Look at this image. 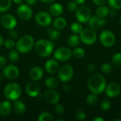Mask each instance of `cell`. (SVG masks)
<instances>
[{
    "label": "cell",
    "instance_id": "cell-1",
    "mask_svg": "<svg viewBox=\"0 0 121 121\" xmlns=\"http://www.w3.org/2000/svg\"><path fill=\"white\" fill-rule=\"evenodd\" d=\"M87 86L91 93L97 95L102 94L106 86V79L101 74H92L87 81Z\"/></svg>",
    "mask_w": 121,
    "mask_h": 121
},
{
    "label": "cell",
    "instance_id": "cell-2",
    "mask_svg": "<svg viewBox=\"0 0 121 121\" xmlns=\"http://www.w3.org/2000/svg\"><path fill=\"white\" fill-rule=\"evenodd\" d=\"M35 51L40 57H49L54 50V45L52 42L46 39L38 40L35 43Z\"/></svg>",
    "mask_w": 121,
    "mask_h": 121
},
{
    "label": "cell",
    "instance_id": "cell-3",
    "mask_svg": "<svg viewBox=\"0 0 121 121\" xmlns=\"http://www.w3.org/2000/svg\"><path fill=\"white\" fill-rule=\"evenodd\" d=\"M4 95L8 100L15 101L18 100L21 95V88L16 83H9L4 87Z\"/></svg>",
    "mask_w": 121,
    "mask_h": 121
},
{
    "label": "cell",
    "instance_id": "cell-4",
    "mask_svg": "<svg viewBox=\"0 0 121 121\" xmlns=\"http://www.w3.org/2000/svg\"><path fill=\"white\" fill-rule=\"evenodd\" d=\"M34 46V39L30 35H25L18 39L16 44L17 50L23 54L30 52Z\"/></svg>",
    "mask_w": 121,
    "mask_h": 121
},
{
    "label": "cell",
    "instance_id": "cell-5",
    "mask_svg": "<svg viewBox=\"0 0 121 121\" xmlns=\"http://www.w3.org/2000/svg\"><path fill=\"white\" fill-rule=\"evenodd\" d=\"M79 38L81 41L87 45L94 44L97 40V33L95 30L89 28H85L79 33Z\"/></svg>",
    "mask_w": 121,
    "mask_h": 121
},
{
    "label": "cell",
    "instance_id": "cell-6",
    "mask_svg": "<svg viewBox=\"0 0 121 121\" xmlns=\"http://www.w3.org/2000/svg\"><path fill=\"white\" fill-rule=\"evenodd\" d=\"M91 17V9L85 5L82 4L76 10V18L77 21L81 23H88Z\"/></svg>",
    "mask_w": 121,
    "mask_h": 121
},
{
    "label": "cell",
    "instance_id": "cell-7",
    "mask_svg": "<svg viewBox=\"0 0 121 121\" xmlns=\"http://www.w3.org/2000/svg\"><path fill=\"white\" fill-rule=\"evenodd\" d=\"M116 40L114 33L109 30H103L99 35V40L101 45L106 48L113 47L116 43Z\"/></svg>",
    "mask_w": 121,
    "mask_h": 121
},
{
    "label": "cell",
    "instance_id": "cell-8",
    "mask_svg": "<svg viewBox=\"0 0 121 121\" xmlns=\"http://www.w3.org/2000/svg\"><path fill=\"white\" fill-rule=\"evenodd\" d=\"M57 72L60 80L66 83L72 79L74 75V69L69 65H65L59 69Z\"/></svg>",
    "mask_w": 121,
    "mask_h": 121
},
{
    "label": "cell",
    "instance_id": "cell-9",
    "mask_svg": "<svg viewBox=\"0 0 121 121\" xmlns=\"http://www.w3.org/2000/svg\"><path fill=\"white\" fill-rule=\"evenodd\" d=\"M72 57V51L66 47L58 48L54 53V57L56 60L60 62H66Z\"/></svg>",
    "mask_w": 121,
    "mask_h": 121
},
{
    "label": "cell",
    "instance_id": "cell-10",
    "mask_svg": "<svg viewBox=\"0 0 121 121\" xmlns=\"http://www.w3.org/2000/svg\"><path fill=\"white\" fill-rule=\"evenodd\" d=\"M0 23H1V25L7 30L13 29L16 26V24H17L16 18L13 15L9 14V13H6L1 17Z\"/></svg>",
    "mask_w": 121,
    "mask_h": 121
},
{
    "label": "cell",
    "instance_id": "cell-11",
    "mask_svg": "<svg viewBox=\"0 0 121 121\" xmlns=\"http://www.w3.org/2000/svg\"><path fill=\"white\" fill-rule=\"evenodd\" d=\"M17 14L21 19L28 21L33 16V10L28 4H21L17 9Z\"/></svg>",
    "mask_w": 121,
    "mask_h": 121
},
{
    "label": "cell",
    "instance_id": "cell-12",
    "mask_svg": "<svg viewBox=\"0 0 121 121\" xmlns=\"http://www.w3.org/2000/svg\"><path fill=\"white\" fill-rule=\"evenodd\" d=\"M105 92L106 96L109 98L117 97L121 92V85L117 82H111L106 84Z\"/></svg>",
    "mask_w": 121,
    "mask_h": 121
},
{
    "label": "cell",
    "instance_id": "cell-13",
    "mask_svg": "<svg viewBox=\"0 0 121 121\" xmlns=\"http://www.w3.org/2000/svg\"><path fill=\"white\" fill-rule=\"evenodd\" d=\"M35 22L40 26H48L52 22V17L50 13L45 11H40L35 16Z\"/></svg>",
    "mask_w": 121,
    "mask_h": 121
},
{
    "label": "cell",
    "instance_id": "cell-14",
    "mask_svg": "<svg viewBox=\"0 0 121 121\" xmlns=\"http://www.w3.org/2000/svg\"><path fill=\"white\" fill-rule=\"evenodd\" d=\"M3 75L9 79H14L19 75V69L13 65H7L3 69Z\"/></svg>",
    "mask_w": 121,
    "mask_h": 121
},
{
    "label": "cell",
    "instance_id": "cell-15",
    "mask_svg": "<svg viewBox=\"0 0 121 121\" xmlns=\"http://www.w3.org/2000/svg\"><path fill=\"white\" fill-rule=\"evenodd\" d=\"M45 101L50 104H57L60 101L59 94L54 89H50L44 92L43 94Z\"/></svg>",
    "mask_w": 121,
    "mask_h": 121
},
{
    "label": "cell",
    "instance_id": "cell-16",
    "mask_svg": "<svg viewBox=\"0 0 121 121\" xmlns=\"http://www.w3.org/2000/svg\"><path fill=\"white\" fill-rule=\"evenodd\" d=\"M40 91V85L35 81L32 80V82H29L26 86V92L30 97L37 96L39 94Z\"/></svg>",
    "mask_w": 121,
    "mask_h": 121
},
{
    "label": "cell",
    "instance_id": "cell-17",
    "mask_svg": "<svg viewBox=\"0 0 121 121\" xmlns=\"http://www.w3.org/2000/svg\"><path fill=\"white\" fill-rule=\"evenodd\" d=\"M89 28L94 30H98L106 24V20L103 18H99L97 16H91L88 21Z\"/></svg>",
    "mask_w": 121,
    "mask_h": 121
},
{
    "label": "cell",
    "instance_id": "cell-18",
    "mask_svg": "<svg viewBox=\"0 0 121 121\" xmlns=\"http://www.w3.org/2000/svg\"><path fill=\"white\" fill-rule=\"evenodd\" d=\"M45 69L47 72L51 74L57 73L59 70V64L56 60H48L45 64Z\"/></svg>",
    "mask_w": 121,
    "mask_h": 121
},
{
    "label": "cell",
    "instance_id": "cell-19",
    "mask_svg": "<svg viewBox=\"0 0 121 121\" xmlns=\"http://www.w3.org/2000/svg\"><path fill=\"white\" fill-rule=\"evenodd\" d=\"M43 76V70L40 67H33L29 72V77L33 81H38Z\"/></svg>",
    "mask_w": 121,
    "mask_h": 121
},
{
    "label": "cell",
    "instance_id": "cell-20",
    "mask_svg": "<svg viewBox=\"0 0 121 121\" xmlns=\"http://www.w3.org/2000/svg\"><path fill=\"white\" fill-rule=\"evenodd\" d=\"M11 112V105L9 101H4L0 103V116L6 117Z\"/></svg>",
    "mask_w": 121,
    "mask_h": 121
},
{
    "label": "cell",
    "instance_id": "cell-21",
    "mask_svg": "<svg viewBox=\"0 0 121 121\" xmlns=\"http://www.w3.org/2000/svg\"><path fill=\"white\" fill-rule=\"evenodd\" d=\"M49 11L50 13L54 16H60V15L62 14L64 11V8L62 4L58 3H55L50 6Z\"/></svg>",
    "mask_w": 121,
    "mask_h": 121
},
{
    "label": "cell",
    "instance_id": "cell-22",
    "mask_svg": "<svg viewBox=\"0 0 121 121\" xmlns=\"http://www.w3.org/2000/svg\"><path fill=\"white\" fill-rule=\"evenodd\" d=\"M13 108L15 113L18 115L23 114L26 111V107L23 102L21 101H15V103L13 105Z\"/></svg>",
    "mask_w": 121,
    "mask_h": 121
},
{
    "label": "cell",
    "instance_id": "cell-23",
    "mask_svg": "<svg viewBox=\"0 0 121 121\" xmlns=\"http://www.w3.org/2000/svg\"><path fill=\"white\" fill-rule=\"evenodd\" d=\"M67 26V21L64 17L59 16L55 19L53 21V26L57 30H62Z\"/></svg>",
    "mask_w": 121,
    "mask_h": 121
},
{
    "label": "cell",
    "instance_id": "cell-24",
    "mask_svg": "<svg viewBox=\"0 0 121 121\" xmlns=\"http://www.w3.org/2000/svg\"><path fill=\"white\" fill-rule=\"evenodd\" d=\"M109 7L108 6H106V5L104 6H99V8L96 9V16L99 18H105L106 16H108V12H109Z\"/></svg>",
    "mask_w": 121,
    "mask_h": 121
},
{
    "label": "cell",
    "instance_id": "cell-25",
    "mask_svg": "<svg viewBox=\"0 0 121 121\" xmlns=\"http://www.w3.org/2000/svg\"><path fill=\"white\" fill-rule=\"evenodd\" d=\"M80 41H81V40H80L79 36L77 35V34H74V35H70V36L68 38L67 43H68V45H69L70 47H72V48H75V47H77V46L79 45Z\"/></svg>",
    "mask_w": 121,
    "mask_h": 121
},
{
    "label": "cell",
    "instance_id": "cell-26",
    "mask_svg": "<svg viewBox=\"0 0 121 121\" xmlns=\"http://www.w3.org/2000/svg\"><path fill=\"white\" fill-rule=\"evenodd\" d=\"M45 84L48 88L54 89L57 88V86H58V81L54 77H49L45 79Z\"/></svg>",
    "mask_w": 121,
    "mask_h": 121
},
{
    "label": "cell",
    "instance_id": "cell-27",
    "mask_svg": "<svg viewBox=\"0 0 121 121\" xmlns=\"http://www.w3.org/2000/svg\"><path fill=\"white\" fill-rule=\"evenodd\" d=\"M48 34L50 37V38L52 40H57L60 38V32L56 29V28H49L48 29Z\"/></svg>",
    "mask_w": 121,
    "mask_h": 121
},
{
    "label": "cell",
    "instance_id": "cell-28",
    "mask_svg": "<svg viewBox=\"0 0 121 121\" xmlns=\"http://www.w3.org/2000/svg\"><path fill=\"white\" fill-rule=\"evenodd\" d=\"M11 6V0H0V13L7 11Z\"/></svg>",
    "mask_w": 121,
    "mask_h": 121
},
{
    "label": "cell",
    "instance_id": "cell-29",
    "mask_svg": "<svg viewBox=\"0 0 121 121\" xmlns=\"http://www.w3.org/2000/svg\"><path fill=\"white\" fill-rule=\"evenodd\" d=\"M101 72L105 74H111L113 72V65L108 62L103 63L101 67Z\"/></svg>",
    "mask_w": 121,
    "mask_h": 121
},
{
    "label": "cell",
    "instance_id": "cell-30",
    "mask_svg": "<svg viewBox=\"0 0 121 121\" xmlns=\"http://www.w3.org/2000/svg\"><path fill=\"white\" fill-rule=\"evenodd\" d=\"M86 101L89 106H94L98 101V95L94 93L89 94L86 98Z\"/></svg>",
    "mask_w": 121,
    "mask_h": 121
},
{
    "label": "cell",
    "instance_id": "cell-31",
    "mask_svg": "<svg viewBox=\"0 0 121 121\" xmlns=\"http://www.w3.org/2000/svg\"><path fill=\"white\" fill-rule=\"evenodd\" d=\"M70 29L74 34H79L82 32V30H83V27H82V25L81 24V23L74 22L71 25Z\"/></svg>",
    "mask_w": 121,
    "mask_h": 121
},
{
    "label": "cell",
    "instance_id": "cell-32",
    "mask_svg": "<svg viewBox=\"0 0 121 121\" xmlns=\"http://www.w3.org/2000/svg\"><path fill=\"white\" fill-rule=\"evenodd\" d=\"M38 121H53L54 118L52 115L48 112H43L40 113L38 118Z\"/></svg>",
    "mask_w": 121,
    "mask_h": 121
},
{
    "label": "cell",
    "instance_id": "cell-33",
    "mask_svg": "<svg viewBox=\"0 0 121 121\" xmlns=\"http://www.w3.org/2000/svg\"><path fill=\"white\" fill-rule=\"evenodd\" d=\"M85 55V50L82 48H76L72 51V56L76 59H81Z\"/></svg>",
    "mask_w": 121,
    "mask_h": 121
},
{
    "label": "cell",
    "instance_id": "cell-34",
    "mask_svg": "<svg viewBox=\"0 0 121 121\" xmlns=\"http://www.w3.org/2000/svg\"><path fill=\"white\" fill-rule=\"evenodd\" d=\"M112 64L116 67H121V52L114 54L111 59Z\"/></svg>",
    "mask_w": 121,
    "mask_h": 121
},
{
    "label": "cell",
    "instance_id": "cell-35",
    "mask_svg": "<svg viewBox=\"0 0 121 121\" xmlns=\"http://www.w3.org/2000/svg\"><path fill=\"white\" fill-rule=\"evenodd\" d=\"M100 107L104 111H108L111 108V101L108 99H105L102 100L101 104H100Z\"/></svg>",
    "mask_w": 121,
    "mask_h": 121
},
{
    "label": "cell",
    "instance_id": "cell-36",
    "mask_svg": "<svg viewBox=\"0 0 121 121\" xmlns=\"http://www.w3.org/2000/svg\"><path fill=\"white\" fill-rule=\"evenodd\" d=\"M107 2L111 8L116 10L121 9V0H108Z\"/></svg>",
    "mask_w": 121,
    "mask_h": 121
},
{
    "label": "cell",
    "instance_id": "cell-37",
    "mask_svg": "<svg viewBox=\"0 0 121 121\" xmlns=\"http://www.w3.org/2000/svg\"><path fill=\"white\" fill-rule=\"evenodd\" d=\"M19 57V54L18 51L16 50H12L9 52V58L11 62H16L18 61Z\"/></svg>",
    "mask_w": 121,
    "mask_h": 121
},
{
    "label": "cell",
    "instance_id": "cell-38",
    "mask_svg": "<svg viewBox=\"0 0 121 121\" xmlns=\"http://www.w3.org/2000/svg\"><path fill=\"white\" fill-rule=\"evenodd\" d=\"M4 46H5L6 48L9 49V50L13 49V48L15 47V45H16L15 42H14L13 40L11 39H11H7L6 40H5V41L4 42Z\"/></svg>",
    "mask_w": 121,
    "mask_h": 121
},
{
    "label": "cell",
    "instance_id": "cell-39",
    "mask_svg": "<svg viewBox=\"0 0 121 121\" xmlns=\"http://www.w3.org/2000/svg\"><path fill=\"white\" fill-rule=\"evenodd\" d=\"M76 118L79 121H84L86 119V113L83 110H79L75 113Z\"/></svg>",
    "mask_w": 121,
    "mask_h": 121
},
{
    "label": "cell",
    "instance_id": "cell-40",
    "mask_svg": "<svg viewBox=\"0 0 121 121\" xmlns=\"http://www.w3.org/2000/svg\"><path fill=\"white\" fill-rule=\"evenodd\" d=\"M67 9L69 11H75L77 10V4L74 1H70L68 2L67 5Z\"/></svg>",
    "mask_w": 121,
    "mask_h": 121
},
{
    "label": "cell",
    "instance_id": "cell-41",
    "mask_svg": "<svg viewBox=\"0 0 121 121\" xmlns=\"http://www.w3.org/2000/svg\"><path fill=\"white\" fill-rule=\"evenodd\" d=\"M55 111L56 113H57L59 115H62L65 112V108L62 105L57 104L56 106H55Z\"/></svg>",
    "mask_w": 121,
    "mask_h": 121
},
{
    "label": "cell",
    "instance_id": "cell-42",
    "mask_svg": "<svg viewBox=\"0 0 121 121\" xmlns=\"http://www.w3.org/2000/svg\"><path fill=\"white\" fill-rule=\"evenodd\" d=\"M9 36L11 39L13 40H16L18 38V33L17 30H13L11 29V31L9 32Z\"/></svg>",
    "mask_w": 121,
    "mask_h": 121
},
{
    "label": "cell",
    "instance_id": "cell-43",
    "mask_svg": "<svg viewBox=\"0 0 121 121\" xmlns=\"http://www.w3.org/2000/svg\"><path fill=\"white\" fill-rule=\"evenodd\" d=\"M108 0H92V2L98 6H104L106 5V4L107 3Z\"/></svg>",
    "mask_w": 121,
    "mask_h": 121
},
{
    "label": "cell",
    "instance_id": "cell-44",
    "mask_svg": "<svg viewBox=\"0 0 121 121\" xmlns=\"http://www.w3.org/2000/svg\"><path fill=\"white\" fill-rule=\"evenodd\" d=\"M96 69V66L95 64H93V63H90L87 66V72L89 73H91L93 72H94Z\"/></svg>",
    "mask_w": 121,
    "mask_h": 121
},
{
    "label": "cell",
    "instance_id": "cell-45",
    "mask_svg": "<svg viewBox=\"0 0 121 121\" xmlns=\"http://www.w3.org/2000/svg\"><path fill=\"white\" fill-rule=\"evenodd\" d=\"M108 16L111 18H115L116 16H117V11H116V9H112L109 10V12H108Z\"/></svg>",
    "mask_w": 121,
    "mask_h": 121
},
{
    "label": "cell",
    "instance_id": "cell-46",
    "mask_svg": "<svg viewBox=\"0 0 121 121\" xmlns=\"http://www.w3.org/2000/svg\"><path fill=\"white\" fill-rule=\"evenodd\" d=\"M6 64V59L4 56L0 55V67H3Z\"/></svg>",
    "mask_w": 121,
    "mask_h": 121
},
{
    "label": "cell",
    "instance_id": "cell-47",
    "mask_svg": "<svg viewBox=\"0 0 121 121\" xmlns=\"http://www.w3.org/2000/svg\"><path fill=\"white\" fill-rule=\"evenodd\" d=\"M70 89H71V86H70V85H69V84H65L63 86V90H64L65 92H68V91H70Z\"/></svg>",
    "mask_w": 121,
    "mask_h": 121
},
{
    "label": "cell",
    "instance_id": "cell-48",
    "mask_svg": "<svg viewBox=\"0 0 121 121\" xmlns=\"http://www.w3.org/2000/svg\"><path fill=\"white\" fill-rule=\"evenodd\" d=\"M38 0H26V2L27 3V4L31 6V5H34L36 4Z\"/></svg>",
    "mask_w": 121,
    "mask_h": 121
},
{
    "label": "cell",
    "instance_id": "cell-49",
    "mask_svg": "<svg viewBox=\"0 0 121 121\" xmlns=\"http://www.w3.org/2000/svg\"><path fill=\"white\" fill-rule=\"evenodd\" d=\"M77 4H80V5H82V4H83L85 1H86V0H74Z\"/></svg>",
    "mask_w": 121,
    "mask_h": 121
},
{
    "label": "cell",
    "instance_id": "cell-50",
    "mask_svg": "<svg viewBox=\"0 0 121 121\" xmlns=\"http://www.w3.org/2000/svg\"><path fill=\"white\" fill-rule=\"evenodd\" d=\"M93 121H105V119L101 117H96L93 119Z\"/></svg>",
    "mask_w": 121,
    "mask_h": 121
},
{
    "label": "cell",
    "instance_id": "cell-51",
    "mask_svg": "<svg viewBox=\"0 0 121 121\" xmlns=\"http://www.w3.org/2000/svg\"><path fill=\"white\" fill-rule=\"evenodd\" d=\"M40 1L43 3H45V4H50V3L53 2L55 0H40Z\"/></svg>",
    "mask_w": 121,
    "mask_h": 121
},
{
    "label": "cell",
    "instance_id": "cell-52",
    "mask_svg": "<svg viewBox=\"0 0 121 121\" xmlns=\"http://www.w3.org/2000/svg\"><path fill=\"white\" fill-rule=\"evenodd\" d=\"M13 1L16 4H21L23 2V0H13Z\"/></svg>",
    "mask_w": 121,
    "mask_h": 121
},
{
    "label": "cell",
    "instance_id": "cell-53",
    "mask_svg": "<svg viewBox=\"0 0 121 121\" xmlns=\"http://www.w3.org/2000/svg\"><path fill=\"white\" fill-rule=\"evenodd\" d=\"M4 39H3V38H2V36L0 35V46H1L3 44H4Z\"/></svg>",
    "mask_w": 121,
    "mask_h": 121
},
{
    "label": "cell",
    "instance_id": "cell-54",
    "mask_svg": "<svg viewBox=\"0 0 121 121\" xmlns=\"http://www.w3.org/2000/svg\"><path fill=\"white\" fill-rule=\"evenodd\" d=\"M56 121H63L64 120H63V119H57Z\"/></svg>",
    "mask_w": 121,
    "mask_h": 121
},
{
    "label": "cell",
    "instance_id": "cell-55",
    "mask_svg": "<svg viewBox=\"0 0 121 121\" xmlns=\"http://www.w3.org/2000/svg\"><path fill=\"white\" fill-rule=\"evenodd\" d=\"M119 118L121 120V111L119 113Z\"/></svg>",
    "mask_w": 121,
    "mask_h": 121
},
{
    "label": "cell",
    "instance_id": "cell-56",
    "mask_svg": "<svg viewBox=\"0 0 121 121\" xmlns=\"http://www.w3.org/2000/svg\"><path fill=\"white\" fill-rule=\"evenodd\" d=\"M120 22L121 23V17H120Z\"/></svg>",
    "mask_w": 121,
    "mask_h": 121
},
{
    "label": "cell",
    "instance_id": "cell-57",
    "mask_svg": "<svg viewBox=\"0 0 121 121\" xmlns=\"http://www.w3.org/2000/svg\"></svg>",
    "mask_w": 121,
    "mask_h": 121
}]
</instances>
